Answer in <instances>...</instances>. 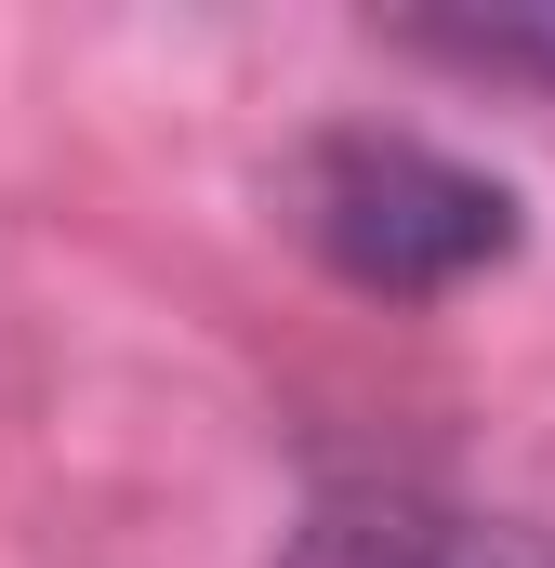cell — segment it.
Returning a JSON list of instances; mask_svg holds the SVG:
<instances>
[{"label": "cell", "instance_id": "1", "mask_svg": "<svg viewBox=\"0 0 555 568\" xmlns=\"http://www.w3.org/2000/svg\"><path fill=\"white\" fill-rule=\"evenodd\" d=\"M291 212L357 291H397V304L463 291L476 265L516 252V199L423 133H317L304 172H291Z\"/></svg>", "mask_w": 555, "mask_h": 568}, {"label": "cell", "instance_id": "2", "mask_svg": "<svg viewBox=\"0 0 555 568\" xmlns=\"http://www.w3.org/2000/svg\"><path fill=\"white\" fill-rule=\"evenodd\" d=\"M278 568H555V542L503 529V516H463V503L384 489V503H331V516H304Z\"/></svg>", "mask_w": 555, "mask_h": 568}, {"label": "cell", "instance_id": "3", "mask_svg": "<svg viewBox=\"0 0 555 568\" xmlns=\"http://www.w3.org/2000/svg\"><path fill=\"white\" fill-rule=\"evenodd\" d=\"M411 40L423 53H463V67H543L555 80V13H436Z\"/></svg>", "mask_w": 555, "mask_h": 568}]
</instances>
